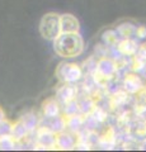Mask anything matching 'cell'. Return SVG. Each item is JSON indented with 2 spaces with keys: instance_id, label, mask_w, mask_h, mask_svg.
<instances>
[{
  "instance_id": "obj_1",
  "label": "cell",
  "mask_w": 146,
  "mask_h": 152,
  "mask_svg": "<svg viewBox=\"0 0 146 152\" xmlns=\"http://www.w3.org/2000/svg\"><path fill=\"white\" fill-rule=\"evenodd\" d=\"M83 50V41L76 33H64L55 38V51L62 57L78 56Z\"/></svg>"
},
{
  "instance_id": "obj_2",
  "label": "cell",
  "mask_w": 146,
  "mask_h": 152,
  "mask_svg": "<svg viewBox=\"0 0 146 152\" xmlns=\"http://www.w3.org/2000/svg\"><path fill=\"white\" fill-rule=\"evenodd\" d=\"M41 34L43 36V38L47 39H54L61 33V27H60V18L57 17V14L50 13L42 18L41 20Z\"/></svg>"
},
{
  "instance_id": "obj_3",
  "label": "cell",
  "mask_w": 146,
  "mask_h": 152,
  "mask_svg": "<svg viewBox=\"0 0 146 152\" xmlns=\"http://www.w3.org/2000/svg\"><path fill=\"white\" fill-rule=\"evenodd\" d=\"M60 27H61V32L64 33H75L79 29V23L73 15H64L60 19Z\"/></svg>"
}]
</instances>
